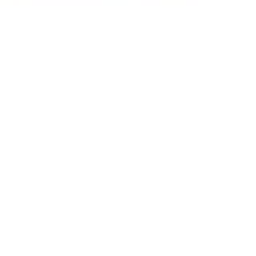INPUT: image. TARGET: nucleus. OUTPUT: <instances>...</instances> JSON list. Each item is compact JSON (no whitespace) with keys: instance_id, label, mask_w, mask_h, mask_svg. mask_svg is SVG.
<instances>
[]
</instances>
